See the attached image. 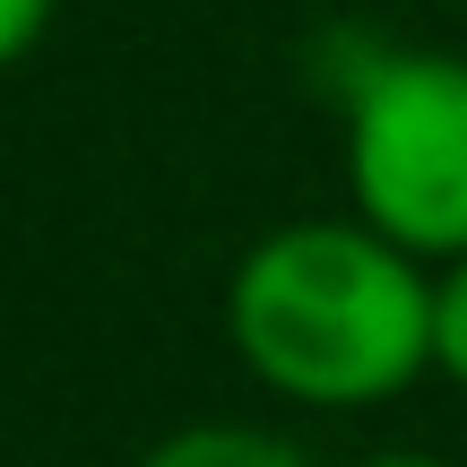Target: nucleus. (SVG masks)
<instances>
[{
    "label": "nucleus",
    "mask_w": 467,
    "mask_h": 467,
    "mask_svg": "<svg viewBox=\"0 0 467 467\" xmlns=\"http://www.w3.org/2000/svg\"><path fill=\"white\" fill-rule=\"evenodd\" d=\"M234 347L303 407H372L433 364V285L364 225H285L234 268Z\"/></svg>",
    "instance_id": "obj_1"
},
{
    "label": "nucleus",
    "mask_w": 467,
    "mask_h": 467,
    "mask_svg": "<svg viewBox=\"0 0 467 467\" xmlns=\"http://www.w3.org/2000/svg\"><path fill=\"white\" fill-rule=\"evenodd\" d=\"M347 173L381 243L467 251V61L381 52L347 96Z\"/></svg>",
    "instance_id": "obj_2"
},
{
    "label": "nucleus",
    "mask_w": 467,
    "mask_h": 467,
    "mask_svg": "<svg viewBox=\"0 0 467 467\" xmlns=\"http://www.w3.org/2000/svg\"><path fill=\"white\" fill-rule=\"evenodd\" d=\"M139 467H312V459L260 424H191V433H165Z\"/></svg>",
    "instance_id": "obj_3"
},
{
    "label": "nucleus",
    "mask_w": 467,
    "mask_h": 467,
    "mask_svg": "<svg viewBox=\"0 0 467 467\" xmlns=\"http://www.w3.org/2000/svg\"><path fill=\"white\" fill-rule=\"evenodd\" d=\"M433 364L467 381V260L433 285Z\"/></svg>",
    "instance_id": "obj_4"
},
{
    "label": "nucleus",
    "mask_w": 467,
    "mask_h": 467,
    "mask_svg": "<svg viewBox=\"0 0 467 467\" xmlns=\"http://www.w3.org/2000/svg\"><path fill=\"white\" fill-rule=\"evenodd\" d=\"M44 17H52V0H0V61H17L44 35Z\"/></svg>",
    "instance_id": "obj_5"
},
{
    "label": "nucleus",
    "mask_w": 467,
    "mask_h": 467,
    "mask_svg": "<svg viewBox=\"0 0 467 467\" xmlns=\"http://www.w3.org/2000/svg\"><path fill=\"white\" fill-rule=\"evenodd\" d=\"M372 467H451V459H372Z\"/></svg>",
    "instance_id": "obj_6"
}]
</instances>
